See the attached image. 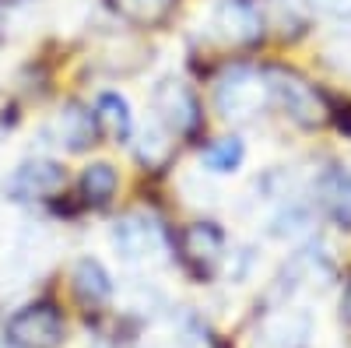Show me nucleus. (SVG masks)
Returning a JSON list of instances; mask_svg holds the SVG:
<instances>
[{
    "mask_svg": "<svg viewBox=\"0 0 351 348\" xmlns=\"http://www.w3.org/2000/svg\"><path fill=\"white\" fill-rule=\"evenodd\" d=\"M137 159H141V165H148V169H162L172 159V141H169L165 127H148L144 130Z\"/></svg>",
    "mask_w": 351,
    "mask_h": 348,
    "instance_id": "15",
    "label": "nucleus"
},
{
    "mask_svg": "<svg viewBox=\"0 0 351 348\" xmlns=\"http://www.w3.org/2000/svg\"><path fill=\"white\" fill-rule=\"evenodd\" d=\"M327 113H330L334 127H337L344 137H351V102H348V99H344V102H330Z\"/></svg>",
    "mask_w": 351,
    "mask_h": 348,
    "instance_id": "16",
    "label": "nucleus"
},
{
    "mask_svg": "<svg viewBox=\"0 0 351 348\" xmlns=\"http://www.w3.org/2000/svg\"><path fill=\"white\" fill-rule=\"evenodd\" d=\"M152 106L158 113V124L169 134H180V137H193L200 130V102L193 95V89L180 78H162L152 92Z\"/></svg>",
    "mask_w": 351,
    "mask_h": 348,
    "instance_id": "4",
    "label": "nucleus"
},
{
    "mask_svg": "<svg viewBox=\"0 0 351 348\" xmlns=\"http://www.w3.org/2000/svg\"><path fill=\"white\" fill-rule=\"evenodd\" d=\"M112 246L123 260H152L165 253V229L152 215H123L112 225Z\"/></svg>",
    "mask_w": 351,
    "mask_h": 348,
    "instance_id": "7",
    "label": "nucleus"
},
{
    "mask_svg": "<svg viewBox=\"0 0 351 348\" xmlns=\"http://www.w3.org/2000/svg\"><path fill=\"white\" fill-rule=\"evenodd\" d=\"M64 180H67V172H64L60 162H53V159H28V162H21L11 172V180L4 183V194L11 200H36V197L56 194L64 187Z\"/></svg>",
    "mask_w": 351,
    "mask_h": 348,
    "instance_id": "8",
    "label": "nucleus"
},
{
    "mask_svg": "<svg viewBox=\"0 0 351 348\" xmlns=\"http://www.w3.org/2000/svg\"><path fill=\"white\" fill-rule=\"evenodd\" d=\"M274 106V92H271V78L267 71H256V67H228L218 84H215V109L225 116V120H253L263 109Z\"/></svg>",
    "mask_w": 351,
    "mask_h": 348,
    "instance_id": "1",
    "label": "nucleus"
},
{
    "mask_svg": "<svg viewBox=\"0 0 351 348\" xmlns=\"http://www.w3.org/2000/svg\"><path fill=\"white\" fill-rule=\"evenodd\" d=\"M120 190V172L112 169V162H92L81 172V197L92 208H106Z\"/></svg>",
    "mask_w": 351,
    "mask_h": 348,
    "instance_id": "11",
    "label": "nucleus"
},
{
    "mask_svg": "<svg viewBox=\"0 0 351 348\" xmlns=\"http://www.w3.org/2000/svg\"><path fill=\"white\" fill-rule=\"evenodd\" d=\"M0 190H4V187H0Z\"/></svg>",
    "mask_w": 351,
    "mask_h": 348,
    "instance_id": "19",
    "label": "nucleus"
},
{
    "mask_svg": "<svg viewBox=\"0 0 351 348\" xmlns=\"http://www.w3.org/2000/svg\"><path fill=\"white\" fill-rule=\"evenodd\" d=\"M176 253H180L183 268L197 281H208L221 268V260H225V232L215 222L183 225L180 236H176Z\"/></svg>",
    "mask_w": 351,
    "mask_h": 348,
    "instance_id": "3",
    "label": "nucleus"
},
{
    "mask_svg": "<svg viewBox=\"0 0 351 348\" xmlns=\"http://www.w3.org/2000/svg\"><path fill=\"white\" fill-rule=\"evenodd\" d=\"M211 32L228 46H256L263 39V18L253 0H218L211 8Z\"/></svg>",
    "mask_w": 351,
    "mask_h": 348,
    "instance_id": "6",
    "label": "nucleus"
},
{
    "mask_svg": "<svg viewBox=\"0 0 351 348\" xmlns=\"http://www.w3.org/2000/svg\"><path fill=\"white\" fill-rule=\"evenodd\" d=\"M95 116H99V127L112 137V141H130L134 134V116L130 106L120 92H102L95 102Z\"/></svg>",
    "mask_w": 351,
    "mask_h": 348,
    "instance_id": "13",
    "label": "nucleus"
},
{
    "mask_svg": "<svg viewBox=\"0 0 351 348\" xmlns=\"http://www.w3.org/2000/svg\"><path fill=\"white\" fill-rule=\"evenodd\" d=\"M0 28H4V4H0Z\"/></svg>",
    "mask_w": 351,
    "mask_h": 348,
    "instance_id": "18",
    "label": "nucleus"
},
{
    "mask_svg": "<svg viewBox=\"0 0 351 348\" xmlns=\"http://www.w3.org/2000/svg\"><path fill=\"white\" fill-rule=\"evenodd\" d=\"M267 78H271V92H274V102L295 120L299 127H316L324 120L327 106L319 102V92L306 78H299L295 71H285V67H267Z\"/></svg>",
    "mask_w": 351,
    "mask_h": 348,
    "instance_id": "5",
    "label": "nucleus"
},
{
    "mask_svg": "<svg viewBox=\"0 0 351 348\" xmlns=\"http://www.w3.org/2000/svg\"><path fill=\"white\" fill-rule=\"evenodd\" d=\"M99 116L81 106V102H67L60 113V144L67 152H88L92 144H99Z\"/></svg>",
    "mask_w": 351,
    "mask_h": 348,
    "instance_id": "9",
    "label": "nucleus"
},
{
    "mask_svg": "<svg viewBox=\"0 0 351 348\" xmlns=\"http://www.w3.org/2000/svg\"><path fill=\"white\" fill-rule=\"evenodd\" d=\"M64 338H67L64 313L46 299L21 306L4 327V341L11 348H60Z\"/></svg>",
    "mask_w": 351,
    "mask_h": 348,
    "instance_id": "2",
    "label": "nucleus"
},
{
    "mask_svg": "<svg viewBox=\"0 0 351 348\" xmlns=\"http://www.w3.org/2000/svg\"><path fill=\"white\" fill-rule=\"evenodd\" d=\"M341 321L351 327V278H348V285H344V296H341Z\"/></svg>",
    "mask_w": 351,
    "mask_h": 348,
    "instance_id": "17",
    "label": "nucleus"
},
{
    "mask_svg": "<svg viewBox=\"0 0 351 348\" xmlns=\"http://www.w3.org/2000/svg\"><path fill=\"white\" fill-rule=\"evenodd\" d=\"M106 8L137 28H155L176 11V0H106Z\"/></svg>",
    "mask_w": 351,
    "mask_h": 348,
    "instance_id": "12",
    "label": "nucleus"
},
{
    "mask_svg": "<svg viewBox=\"0 0 351 348\" xmlns=\"http://www.w3.org/2000/svg\"><path fill=\"white\" fill-rule=\"evenodd\" d=\"M71 281H74V296L84 306H102L112 296V278H109V271L99 264L95 257H81L77 264H74Z\"/></svg>",
    "mask_w": 351,
    "mask_h": 348,
    "instance_id": "10",
    "label": "nucleus"
},
{
    "mask_svg": "<svg viewBox=\"0 0 351 348\" xmlns=\"http://www.w3.org/2000/svg\"><path fill=\"white\" fill-rule=\"evenodd\" d=\"M243 159H246V144L236 134L218 137L204 148V165H208L211 172H236L243 165Z\"/></svg>",
    "mask_w": 351,
    "mask_h": 348,
    "instance_id": "14",
    "label": "nucleus"
}]
</instances>
